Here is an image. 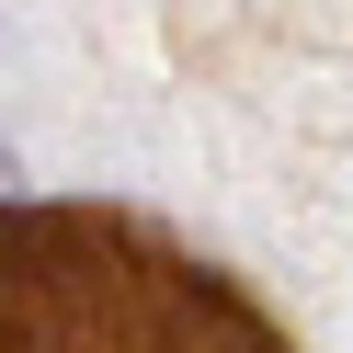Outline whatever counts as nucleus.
Masks as SVG:
<instances>
[{
	"label": "nucleus",
	"instance_id": "obj_1",
	"mask_svg": "<svg viewBox=\"0 0 353 353\" xmlns=\"http://www.w3.org/2000/svg\"><path fill=\"white\" fill-rule=\"evenodd\" d=\"M0 194H12V148H0Z\"/></svg>",
	"mask_w": 353,
	"mask_h": 353
}]
</instances>
